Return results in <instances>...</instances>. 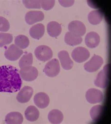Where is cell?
Segmentation results:
<instances>
[{
    "label": "cell",
    "mask_w": 111,
    "mask_h": 124,
    "mask_svg": "<svg viewBox=\"0 0 111 124\" xmlns=\"http://www.w3.org/2000/svg\"><path fill=\"white\" fill-rule=\"evenodd\" d=\"M22 85V81L17 69L11 65L0 67V93L17 92Z\"/></svg>",
    "instance_id": "6da1fadb"
},
{
    "label": "cell",
    "mask_w": 111,
    "mask_h": 124,
    "mask_svg": "<svg viewBox=\"0 0 111 124\" xmlns=\"http://www.w3.org/2000/svg\"><path fill=\"white\" fill-rule=\"evenodd\" d=\"M110 73V64H107L101 70L94 81V84L97 87L105 89L108 86Z\"/></svg>",
    "instance_id": "7a4b0ae2"
},
{
    "label": "cell",
    "mask_w": 111,
    "mask_h": 124,
    "mask_svg": "<svg viewBox=\"0 0 111 124\" xmlns=\"http://www.w3.org/2000/svg\"><path fill=\"white\" fill-rule=\"evenodd\" d=\"M35 55L38 60L45 62L49 60L52 58L53 52L48 46L43 45L38 46L36 48Z\"/></svg>",
    "instance_id": "3957f363"
},
{
    "label": "cell",
    "mask_w": 111,
    "mask_h": 124,
    "mask_svg": "<svg viewBox=\"0 0 111 124\" xmlns=\"http://www.w3.org/2000/svg\"><path fill=\"white\" fill-rule=\"evenodd\" d=\"M19 73L21 78L23 80L27 82H31L35 80L38 74L37 69L32 66L21 69Z\"/></svg>",
    "instance_id": "277c9868"
},
{
    "label": "cell",
    "mask_w": 111,
    "mask_h": 124,
    "mask_svg": "<svg viewBox=\"0 0 111 124\" xmlns=\"http://www.w3.org/2000/svg\"><path fill=\"white\" fill-rule=\"evenodd\" d=\"M60 63L57 59H53L48 62L44 69L45 73L51 78L55 77L60 72Z\"/></svg>",
    "instance_id": "5b68a950"
},
{
    "label": "cell",
    "mask_w": 111,
    "mask_h": 124,
    "mask_svg": "<svg viewBox=\"0 0 111 124\" xmlns=\"http://www.w3.org/2000/svg\"><path fill=\"white\" fill-rule=\"evenodd\" d=\"M103 62V59L101 56L94 55L88 62L84 64V68L89 72H94L101 67Z\"/></svg>",
    "instance_id": "8992f818"
},
{
    "label": "cell",
    "mask_w": 111,
    "mask_h": 124,
    "mask_svg": "<svg viewBox=\"0 0 111 124\" xmlns=\"http://www.w3.org/2000/svg\"><path fill=\"white\" fill-rule=\"evenodd\" d=\"M69 32L78 37L83 36L86 31L84 23L78 21H74L69 23L68 26Z\"/></svg>",
    "instance_id": "52a82bcc"
},
{
    "label": "cell",
    "mask_w": 111,
    "mask_h": 124,
    "mask_svg": "<svg viewBox=\"0 0 111 124\" xmlns=\"http://www.w3.org/2000/svg\"><path fill=\"white\" fill-rule=\"evenodd\" d=\"M90 53L89 50L85 48L79 47L73 50L72 57L74 61L78 63L85 62L89 58Z\"/></svg>",
    "instance_id": "ba28073f"
},
{
    "label": "cell",
    "mask_w": 111,
    "mask_h": 124,
    "mask_svg": "<svg viewBox=\"0 0 111 124\" xmlns=\"http://www.w3.org/2000/svg\"><path fill=\"white\" fill-rule=\"evenodd\" d=\"M85 97L87 101L92 104L100 103L104 99L101 91L94 88L90 89L87 91Z\"/></svg>",
    "instance_id": "9c48e42d"
},
{
    "label": "cell",
    "mask_w": 111,
    "mask_h": 124,
    "mask_svg": "<svg viewBox=\"0 0 111 124\" xmlns=\"http://www.w3.org/2000/svg\"><path fill=\"white\" fill-rule=\"evenodd\" d=\"M23 54V51L22 49L15 44H11L5 51L4 56L8 60L15 61L18 60Z\"/></svg>",
    "instance_id": "30bf717a"
},
{
    "label": "cell",
    "mask_w": 111,
    "mask_h": 124,
    "mask_svg": "<svg viewBox=\"0 0 111 124\" xmlns=\"http://www.w3.org/2000/svg\"><path fill=\"white\" fill-rule=\"evenodd\" d=\"M44 19V14L40 11H30L25 16V20L27 24L32 25Z\"/></svg>",
    "instance_id": "8fae6325"
},
{
    "label": "cell",
    "mask_w": 111,
    "mask_h": 124,
    "mask_svg": "<svg viewBox=\"0 0 111 124\" xmlns=\"http://www.w3.org/2000/svg\"><path fill=\"white\" fill-rule=\"evenodd\" d=\"M33 90L32 87L25 86L19 92L17 96V99L20 103H25L29 101L33 95Z\"/></svg>",
    "instance_id": "7c38bea8"
},
{
    "label": "cell",
    "mask_w": 111,
    "mask_h": 124,
    "mask_svg": "<svg viewBox=\"0 0 111 124\" xmlns=\"http://www.w3.org/2000/svg\"><path fill=\"white\" fill-rule=\"evenodd\" d=\"M34 102L38 108L44 109L47 107L49 104V97L46 93H38L34 96Z\"/></svg>",
    "instance_id": "4fadbf2b"
},
{
    "label": "cell",
    "mask_w": 111,
    "mask_h": 124,
    "mask_svg": "<svg viewBox=\"0 0 111 124\" xmlns=\"http://www.w3.org/2000/svg\"><path fill=\"white\" fill-rule=\"evenodd\" d=\"M58 57L62 68L65 70H69L73 66V62L70 58L69 54L66 50H62L59 52Z\"/></svg>",
    "instance_id": "5bb4252c"
},
{
    "label": "cell",
    "mask_w": 111,
    "mask_h": 124,
    "mask_svg": "<svg viewBox=\"0 0 111 124\" xmlns=\"http://www.w3.org/2000/svg\"><path fill=\"white\" fill-rule=\"evenodd\" d=\"M100 41L99 34L95 32L88 33L85 38V42L87 46L91 49L97 47L100 43Z\"/></svg>",
    "instance_id": "9a60e30c"
},
{
    "label": "cell",
    "mask_w": 111,
    "mask_h": 124,
    "mask_svg": "<svg viewBox=\"0 0 111 124\" xmlns=\"http://www.w3.org/2000/svg\"><path fill=\"white\" fill-rule=\"evenodd\" d=\"M24 118L22 114L19 112H13L8 113L5 117V121L6 124H22Z\"/></svg>",
    "instance_id": "2e32d148"
},
{
    "label": "cell",
    "mask_w": 111,
    "mask_h": 124,
    "mask_svg": "<svg viewBox=\"0 0 111 124\" xmlns=\"http://www.w3.org/2000/svg\"><path fill=\"white\" fill-rule=\"evenodd\" d=\"M62 31L61 25L55 21L50 22L47 26V33L51 37H58L61 34Z\"/></svg>",
    "instance_id": "e0dca14e"
},
{
    "label": "cell",
    "mask_w": 111,
    "mask_h": 124,
    "mask_svg": "<svg viewBox=\"0 0 111 124\" xmlns=\"http://www.w3.org/2000/svg\"><path fill=\"white\" fill-rule=\"evenodd\" d=\"M45 33V26L41 23H37L31 27L29 34L31 37L35 39H39Z\"/></svg>",
    "instance_id": "ac0fdd59"
},
{
    "label": "cell",
    "mask_w": 111,
    "mask_h": 124,
    "mask_svg": "<svg viewBox=\"0 0 111 124\" xmlns=\"http://www.w3.org/2000/svg\"><path fill=\"white\" fill-rule=\"evenodd\" d=\"M25 115L27 120L30 122H34L37 120L39 118V112L35 106H30L26 109Z\"/></svg>",
    "instance_id": "d6986e66"
},
{
    "label": "cell",
    "mask_w": 111,
    "mask_h": 124,
    "mask_svg": "<svg viewBox=\"0 0 111 124\" xmlns=\"http://www.w3.org/2000/svg\"><path fill=\"white\" fill-rule=\"evenodd\" d=\"M63 115L61 111L57 109H54L49 112L48 118L52 124H59L61 123L63 120Z\"/></svg>",
    "instance_id": "ffe728a7"
},
{
    "label": "cell",
    "mask_w": 111,
    "mask_h": 124,
    "mask_svg": "<svg viewBox=\"0 0 111 124\" xmlns=\"http://www.w3.org/2000/svg\"><path fill=\"white\" fill-rule=\"evenodd\" d=\"M103 18V14L100 10H93L88 16L89 23L92 25H98L100 23Z\"/></svg>",
    "instance_id": "44dd1931"
},
{
    "label": "cell",
    "mask_w": 111,
    "mask_h": 124,
    "mask_svg": "<svg viewBox=\"0 0 111 124\" xmlns=\"http://www.w3.org/2000/svg\"><path fill=\"white\" fill-rule=\"evenodd\" d=\"M104 108L103 106L97 105L92 108L90 110V116L93 121H98L102 117Z\"/></svg>",
    "instance_id": "7402d4cb"
},
{
    "label": "cell",
    "mask_w": 111,
    "mask_h": 124,
    "mask_svg": "<svg viewBox=\"0 0 111 124\" xmlns=\"http://www.w3.org/2000/svg\"><path fill=\"white\" fill-rule=\"evenodd\" d=\"M65 42L66 44L70 46H75L80 44L82 42V37H78L72 34L69 32H67L64 38Z\"/></svg>",
    "instance_id": "603a6c76"
},
{
    "label": "cell",
    "mask_w": 111,
    "mask_h": 124,
    "mask_svg": "<svg viewBox=\"0 0 111 124\" xmlns=\"http://www.w3.org/2000/svg\"><path fill=\"white\" fill-rule=\"evenodd\" d=\"M15 45L21 49L27 48L30 44L29 38L25 35H20L16 37L15 40Z\"/></svg>",
    "instance_id": "cb8c5ba5"
},
{
    "label": "cell",
    "mask_w": 111,
    "mask_h": 124,
    "mask_svg": "<svg viewBox=\"0 0 111 124\" xmlns=\"http://www.w3.org/2000/svg\"><path fill=\"white\" fill-rule=\"evenodd\" d=\"M33 63V56L32 53H28L23 56L19 61V66L20 68L31 66Z\"/></svg>",
    "instance_id": "d4e9b609"
},
{
    "label": "cell",
    "mask_w": 111,
    "mask_h": 124,
    "mask_svg": "<svg viewBox=\"0 0 111 124\" xmlns=\"http://www.w3.org/2000/svg\"><path fill=\"white\" fill-rule=\"evenodd\" d=\"M13 41L12 35L9 33H0V47L11 44Z\"/></svg>",
    "instance_id": "484cf974"
},
{
    "label": "cell",
    "mask_w": 111,
    "mask_h": 124,
    "mask_svg": "<svg viewBox=\"0 0 111 124\" xmlns=\"http://www.w3.org/2000/svg\"><path fill=\"white\" fill-rule=\"evenodd\" d=\"M23 3L27 8H40V0H24Z\"/></svg>",
    "instance_id": "4316f807"
},
{
    "label": "cell",
    "mask_w": 111,
    "mask_h": 124,
    "mask_svg": "<svg viewBox=\"0 0 111 124\" xmlns=\"http://www.w3.org/2000/svg\"><path fill=\"white\" fill-rule=\"evenodd\" d=\"M54 0H40L41 7L45 10H49L55 6Z\"/></svg>",
    "instance_id": "83f0119b"
},
{
    "label": "cell",
    "mask_w": 111,
    "mask_h": 124,
    "mask_svg": "<svg viewBox=\"0 0 111 124\" xmlns=\"http://www.w3.org/2000/svg\"><path fill=\"white\" fill-rule=\"evenodd\" d=\"M10 28V24L6 19L0 16V31L7 32Z\"/></svg>",
    "instance_id": "f1b7e54d"
},
{
    "label": "cell",
    "mask_w": 111,
    "mask_h": 124,
    "mask_svg": "<svg viewBox=\"0 0 111 124\" xmlns=\"http://www.w3.org/2000/svg\"><path fill=\"white\" fill-rule=\"evenodd\" d=\"M59 3L62 5V6L64 7H69L72 6L74 4V0H59Z\"/></svg>",
    "instance_id": "f546056e"
}]
</instances>
